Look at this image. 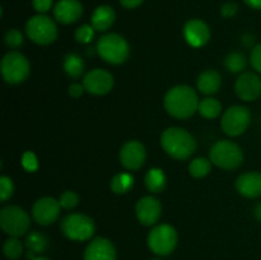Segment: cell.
<instances>
[{"label":"cell","mask_w":261,"mask_h":260,"mask_svg":"<svg viewBox=\"0 0 261 260\" xmlns=\"http://www.w3.org/2000/svg\"><path fill=\"white\" fill-rule=\"evenodd\" d=\"M54 19L60 24H73L83 14V5L79 0H58L53 8Z\"/></svg>","instance_id":"e0dca14e"},{"label":"cell","mask_w":261,"mask_h":260,"mask_svg":"<svg viewBox=\"0 0 261 260\" xmlns=\"http://www.w3.org/2000/svg\"><path fill=\"white\" fill-rule=\"evenodd\" d=\"M25 245L19 240V237H9L4 241L3 252L8 260H18L23 255Z\"/></svg>","instance_id":"4316f807"},{"label":"cell","mask_w":261,"mask_h":260,"mask_svg":"<svg viewBox=\"0 0 261 260\" xmlns=\"http://www.w3.org/2000/svg\"><path fill=\"white\" fill-rule=\"evenodd\" d=\"M116 19V13L110 5H99L94 9L91 17V24L98 32H105L109 30Z\"/></svg>","instance_id":"44dd1931"},{"label":"cell","mask_w":261,"mask_h":260,"mask_svg":"<svg viewBox=\"0 0 261 260\" xmlns=\"http://www.w3.org/2000/svg\"><path fill=\"white\" fill-rule=\"evenodd\" d=\"M84 86L83 84H79V83H71L70 86L68 87V93L69 96L73 97V98H79L82 94L84 93Z\"/></svg>","instance_id":"74e56055"},{"label":"cell","mask_w":261,"mask_h":260,"mask_svg":"<svg viewBox=\"0 0 261 260\" xmlns=\"http://www.w3.org/2000/svg\"><path fill=\"white\" fill-rule=\"evenodd\" d=\"M96 51L106 63L120 65L129 59L130 46L119 33H106L97 42Z\"/></svg>","instance_id":"3957f363"},{"label":"cell","mask_w":261,"mask_h":260,"mask_svg":"<svg viewBox=\"0 0 261 260\" xmlns=\"http://www.w3.org/2000/svg\"><path fill=\"white\" fill-rule=\"evenodd\" d=\"M24 245L25 250H27L25 256H27V259L32 260L36 256H40L41 254H43L48 249V239L41 232H31L25 237Z\"/></svg>","instance_id":"7402d4cb"},{"label":"cell","mask_w":261,"mask_h":260,"mask_svg":"<svg viewBox=\"0 0 261 260\" xmlns=\"http://www.w3.org/2000/svg\"><path fill=\"white\" fill-rule=\"evenodd\" d=\"M237 9H239V7H237L236 3L227 2L221 7V15L223 18H232L236 15Z\"/></svg>","instance_id":"8d00e7d4"},{"label":"cell","mask_w":261,"mask_h":260,"mask_svg":"<svg viewBox=\"0 0 261 260\" xmlns=\"http://www.w3.org/2000/svg\"><path fill=\"white\" fill-rule=\"evenodd\" d=\"M254 41H255L254 36H251V35H245L244 37H242V43H244L245 46H247V47H250V46L254 45Z\"/></svg>","instance_id":"60d3db41"},{"label":"cell","mask_w":261,"mask_h":260,"mask_svg":"<svg viewBox=\"0 0 261 260\" xmlns=\"http://www.w3.org/2000/svg\"><path fill=\"white\" fill-rule=\"evenodd\" d=\"M84 89L93 96H103L107 94L114 87V76L110 71L105 69H92L83 76Z\"/></svg>","instance_id":"7c38bea8"},{"label":"cell","mask_w":261,"mask_h":260,"mask_svg":"<svg viewBox=\"0 0 261 260\" xmlns=\"http://www.w3.org/2000/svg\"><path fill=\"white\" fill-rule=\"evenodd\" d=\"M251 122V111L242 105H233L223 112L221 127L228 137H239L244 134Z\"/></svg>","instance_id":"30bf717a"},{"label":"cell","mask_w":261,"mask_h":260,"mask_svg":"<svg viewBox=\"0 0 261 260\" xmlns=\"http://www.w3.org/2000/svg\"><path fill=\"white\" fill-rule=\"evenodd\" d=\"M244 2L245 4H247L252 9L261 10V0H244Z\"/></svg>","instance_id":"ab89813d"},{"label":"cell","mask_w":261,"mask_h":260,"mask_svg":"<svg viewBox=\"0 0 261 260\" xmlns=\"http://www.w3.org/2000/svg\"><path fill=\"white\" fill-rule=\"evenodd\" d=\"M250 61H251V65L255 69V71L261 74V43L254 46L251 55H250Z\"/></svg>","instance_id":"e575fe53"},{"label":"cell","mask_w":261,"mask_h":260,"mask_svg":"<svg viewBox=\"0 0 261 260\" xmlns=\"http://www.w3.org/2000/svg\"><path fill=\"white\" fill-rule=\"evenodd\" d=\"M2 76L7 83L19 84L28 78L31 65L28 59L19 51H9L5 54L0 63Z\"/></svg>","instance_id":"52a82bcc"},{"label":"cell","mask_w":261,"mask_h":260,"mask_svg":"<svg viewBox=\"0 0 261 260\" xmlns=\"http://www.w3.org/2000/svg\"><path fill=\"white\" fill-rule=\"evenodd\" d=\"M236 190L240 195L247 199H256L261 196V173L257 171L245 172L237 177Z\"/></svg>","instance_id":"d6986e66"},{"label":"cell","mask_w":261,"mask_h":260,"mask_svg":"<svg viewBox=\"0 0 261 260\" xmlns=\"http://www.w3.org/2000/svg\"><path fill=\"white\" fill-rule=\"evenodd\" d=\"M254 216H255V218L257 219V221L261 222V201H260V203H257L256 205H255Z\"/></svg>","instance_id":"b9f144b4"},{"label":"cell","mask_w":261,"mask_h":260,"mask_svg":"<svg viewBox=\"0 0 261 260\" xmlns=\"http://www.w3.org/2000/svg\"><path fill=\"white\" fill-rule=\"evenodd\" d=\"M22 166L27 172H36L38 170V160L35 153L31 152V150L23 153Z\"/></svg>","instance_id":"836d02e7"},{"label":"cell","mask_w":261,"mask_h":260,"mask_svg":"<svg viewBox=\"0 0 261 260\" xmlns=\"http://www.w3.org/2000/svg\"><path fill=\"white\" fill-rule=\"evenodd\" d=\"M148 246L158 256H167L176 249L178 242L177 231L168 223H161L153 227L148 235Z\"/></svg>","instance_id":"9c48e42d"},{"label":"cell","mask_w":261,"mask_h":260,"mask_svg":"<svg viewBox=\"0 0 261 260\" xmlns=\"http://www.w3.org/2000/svg\"><path fill=\"white\" fill-rule=\"evenodd\" d=\"M59 203L63 209H74L79 204V195L73 190H65L59 196Z\"/></svg>","instance_id":"f546056e"},{"label":"cell","mask_w":261,"mask_h":260,"mask_svg":"<svg viewBox=\"0 0 261 260\" xmlns=\"http://www.w3.org/2000/svg\"><path fill=\"white\" fill-rule=\"evenodd\" d=\"M209 160L222 170H234L244 162V152L237 143L222 139L212 145Z\"/></svg>","instance_id":"277c9868"},{"label":"cell","mask_w":261,"mask_h":260,"mask_svg":"<svg viewBox=\"0 0 261 260\" xmlns=\"http://www.w3.org/2000/svg\"><path fill=\"white\" fill-rule=\"evenodd\" d=\"M161 145L170 157L175 160H188L196 149V140L188 130L171 126L161 134Z\"/></svg>","instance_id":"7a4b0ae2"},{"label":"cell","mask_w":261,"mask_h":260,"mask_svg":"<svg viewBox=\"0 0 261 260\" xmlns=\"http://www.w3.org/2000/svg\"><path fill=\"white\" fill-rule=\"evenodd\" d=\"M60 211L61 205L59 200H56L55 198H51V196H43V198L37 199L33 203L31 214H32L33 221L37 224L50 226L59 218Z\"/></svg>","instance_id":"8fae6325"},{"label":"cell","mask_w":261,"mask_h":260,"mask_svg":"<svg viewBox=\"0 0 261 260\" xmlns=\"http://www.w3.org/2000/svg\"><path fill=\"white\" fill-rule=\"evenodd\" d=\"M212 170V161L205 157H196L189 163V173L194 178H203L209 175Z\"/></svg>","instance_id":"83f0119b"},{"label":"cell","mask_w":261,"mask_h":260,"mask_svg":"<svg viewBox=\"0 0 261 260\" xmlns=\"http://www.w3.org/2000/svg\"><path fill=\"white\" fill-rule=\"evenodd\" d=\"M234 92L241 101H256L261 96V78L252 71L241 73L234 83Z\"/></svg>","instance_id":"4fadbf2b"},{"label":"cell","mask_w":261,"mask_h":260,"mask_svg":"<svg viewBox=\"0 0 261 260\" xmlns=\"http://www.w3.org/2000/svg\"><path fill=\"white\" fill-rule=\"evenodd\" d=\"M63 69L66 75L70 78H81L84 71V60L76 53L66 54L63 60Z\"/></svg>","instance_id":"cb8c5ba5"},{"label":"cell","mask_w":261,"mask_h":260,"mask_svg":"<svg viewBox=\"0 0 261 260\" xmlns=\"http://www.w3.org/2000/svg\"><path fill=\"white\" fill-rule=\"evenodd\" d=\"M30 214L18 205L3 206L0 211V228L9 237H20L28 232Z\"/></svg>","instance_id":"ba28073f"},{"label":"cell","mask_w":261,"mask_h":260,"mask_svg":"<svg viewBox=\"0 0 261 260\" xmlns=\"http://www.w3.org/2000/svg\"><path fill=\"white\" fill-rule=\"evenodd\" d=\"M223 64L229 73H242L245 70V68H246L247 64L246 56L242 53H240V51H233V53H229L226 56Z\"/></svg>","instance_id":"f1b7e54d"},{"label":"cell","mask_w":261,"mask_h":260,"mask_svg":"<svg viewBox=\"0 0 261 260\" xmlns=\"http://www.w3.org/2000/svg\"><path fill=\"white\" fill-rule=\"evenodd\" d=\"M184 38L191 47H203L211 40V28L204 20L194 18L188 20L184 25Z\"/></svg>","instance_id":"2e32d148"},{"label":"cell","mask_w":261,"mask_h":260,"mask_svg":"<svg viewBox=\"0 0 261 260\" xmlns=\"http://www.w3.org/2000/svg\"><path fill=\"white\" fill-rule=\"evenodd\" d=\"M161 213H162V205L155 196H143L137 201L135 216L143 226H154L160 219Z\"/></svg>","instance_id":"9a60e30c"},{"label":"cell","mask_w":261,"mask_h":260,"mask_svg":"<svg viewBox=\"0 0 261 260\" xmlns=\"http://www.w3.org/2000/svg\"><path fill=\"white\" fill-rule=\"evenodd\" d=\"M115 245L106 237H96L87 245L83 260H116Z\"/></svg>","instance_id":"ac0fdd59"},{"label":"cell","mask_w":261,"mask_h":260,"mask_svg":"<svg viewBox=\"0 0 261 260\" xmlns=\"http://www.w3.org/2000/svg\"><path fill=\"white\" fill-rule=\"evenodd\" d=\"M166 183H167V178H166V173L163 172L162 168L153 167L145 173V188L152 194L162 193L166 188Z\"/></svg>","instance_id":"603a6c76"},{"label":"cell","mask_w":261,"mask_h":260,"mask_svg":"<svg viewBox=\"0 0 261 260\" xmlns=\"http://www.w3.org/2000/svg\"><path fill=\"white\" fill-rule=\"evenodd\" d=\"M198 112L204 119H217L222 114V103L213 97H205L199 102Z\"/></svg>","instance_id":"d4e9b609"},{"label":"cell","mask_w":261,"mask_h":260,"mask_svg":"<svg viewBox=\"0 0 261 260\" xmlns=\"http://www.w3.org/2000/svg\"><path fill=\"white\" fill-rule=\"evenodd\" d=\"M134 185V177L127 172L116 173L111 178L110 183V189L115 194H126L129 193L130 189Z\"/></svg>","instance_id":"484cf974"},{"label":"cell","mask_w":261,"mask_h":260,"mask_svg":"<svg viewBox=\"0 0 261 260\" xmlns=\"http://www.w3.org/2000/svg\"><path fill=\"white\" fill-rule=\"evenodd\" d=\"M13 194H14V184H13L12 178L5 175L0 176V200L2 203L9 200Z\"/></svg>","instance_id":"1f68e13d"},{"label":"cell","mask_w":261,"mask_h":260,"mask_svg":"<svg viewBox=\"0 0 261 260\" xmlns=\"http://www.w3.org/2000/svg\"><path fill=\"white\" fill-rule=\"evenodd\" d=\"M94 30L92 27V24H82L76 28L75 31V40L76 42L83 43V45H87V43H91L92 40L94 37Z\"/></svg>","instance_id":"4dcf8cb0"},{"label":"cell","mask_w":261,"mask_h":260,"mask_svg":"<svg viewBox=\"0 0 261 260\" xmlns=\"http://www.w3.org/2000/svg\"><path fill=\"white\" fill-rule=\"evenodd\" d=\"M25 35L36 45L46 46L58 38L55 20L46 14H36L25 23Z\"/></svg>","instance_id":"8992f818"},{"label":"cell","mask_w":261,"mask_h":260,"mask_svg":"<svg viewBox=\"0 0 261 260\" xmlns=\"http://www.w3.org/2000/svg\"><path fill=\"white\" fill-rule=\"evenodd\" d=\"M153 260H160V259H153Z\"/></svg>","instance_id":"ee69618b"},{"label":"cell","mask_w":261,"mask_h":260,"mask_svg":"<svg viewBox=\"0 0 261 260\" xmlns=\"http://www.w3.org/2000/svg\"><path fill=\"white\" fill-rule=\"evenodd\" d=\"M32 260H50V259H48V257H46V256H41V255H40V256H36L35 259H32Z\"/></svg>","instance_id":"7bdbcfd3"},{"label":"cell","mask_w":261,"mask_h":260,"mask_svg":"<svg viewBox=\"0 0 261 260\" xmlns=\"http://www.w3.org/2000/svg\"><path fill=\"white\" fill-rule=\"evenodd\" d=\"M120 163L129 171H137L144 165L147 150L139 140H129L120 149Z\"/></svg>","instance_id":"5bb4252c"},{"label":"cell","mask_w":261,"mask_h":260,"mask_svg":"<svg viewBox=\"0 0 261 260\" xmlns=\"http://www.w3.org/2000/svg\"><path fill=\"white\" fill-rule=\"evenodd\" d=\"M32 7L38 14H45L54 8V0H32Z\"/></svg>","instance_id":"d590c367"},{"label":"cell","mask_w":261,"mask_h":260,"mask_svg":"<svg viewBox=\"0 0 261 260\" xmlns=\"http://www.w3.org/2000/svg\"><path fill=\"white\" fill-rule=\"evenodd\" d=\"M119 2L126 9H134V8H138L140 4H143L144 0H119Z\"/></svg>","instance_id":"f35d334b"},{"label":"cell","mask_w":261,"mask_h":260,"mask_svg":"<svg viewBox=\"0 0 261 260\" xmlns=\"http://www.w3.org/2000/svg\"><path fill=\"white\" fill-rule=\"evenodd\" d=\"M23 41H24L23 33L17 28H12V30L7 31L4 36L5 45L10 48H18L19 46H22Z\"/></svg>","instance_id":"d6a6232c"},{"label":"cell","mask_w":261,"mask_h":260,"mask_svg":"<svg viewBox=\"0 0 261 260\" xmlns=\"http://www.w3.org/2000/svg\"><path fill=\"white\" fill-rule=\"evenodd\" d=\"M199 102L198 93L193 87L178 84L168 89L163 99V106L168 115L175 119L185 120L198 111Z\"/></svg>","instance_id":"6da1fadb"},{"label":"cell","mask_w":261,"mask_h":260,"mask_svg":"<svg viewBox=\"0 0 261 260\" xmlns=\"http://www.w3.org/2000/svg\"><path fill=\"white\" fill-rule=\"evenodd\" d=\"M60 229L66 239L82 242L92 239L96 232V224L87 214L70 213L61 219Z\"/></svg>","instance_id":"5b68a950"},{"label":"cell","mask_w":261,"mask_h":260,"mask_svg":"<svg viewBox=\"0 0 261 260\" xmlns=\"http://www.w3.org/2000/svg\"><path fill=\"white\" fill-rule=\"evenodd\" d=\"M196 87L201 93L206 94V96L216 94L222 87V75L219 74V71L214 70V69H208L198 76Z\"/></svg>","instance_id":"ffe728a7"}]
</instances>
